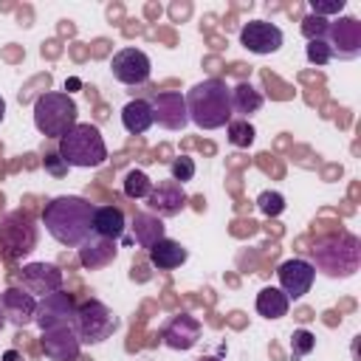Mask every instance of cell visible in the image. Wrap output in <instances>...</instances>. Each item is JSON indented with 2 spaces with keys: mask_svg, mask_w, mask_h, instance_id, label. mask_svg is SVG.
I'll return each mask as SVG.
<instances>
[{
  "mask_svg": "<svg viewBox=\"0 0 361 361\" xmlns=\"http://www.w3.org/2000/svg\"><path fill=\"white\" fill-rule=\"evenodd\" d=\"M262 104H265V99H262V93L251 82H237L231 87V113L234 116H240V118L248 121L254 113L262 110Z\"/></svg>",
  "mask_w": 361,
  "mask_h": 361,
  "instance_id": "obj_22",
  "label": "cell"
},
{
  "mask_svg": "<svg viewBox=\"0 0 361 361\" xmlns=\"http://www.w3.org/2000/svg\"><path fill=\"white\" fill-rule=\"evenodd\" d=\"M313 350H316V336L310 330H305V327L293 330V336H290V355H293V361L307 358Z\"/></svg>",
  "mask_w": 361,
  "mask_h": 361,
  "instance_id": "obj_28",
  "label": "cell"
},
{
  "mask_svg": "<svg viewBox=\"0 0 361 361\" xmlns=\"http://www.w3.org/2000/svg\"><path fill=\"white\" fill-rule=\"evenodd\" d=\"M73 313H76L73 296L68 290H54V293L37 299L34 324L39 330H51V327H59V324H71L73 322Z\"/></svg>",
  "mask_w": 361,
  "mask_h": 361,
  "instance_id": "obj_13",
  "label": "cell"
},
{
  "mask_svg": "<svg viewBox=\"0 0 361 361\" xmlns=\"http://www.w3.org/2000/svg\"><path fill=\"white\" fill-rule=\"evenodd\" d=\"M164 237V223L161 217L149 214V212H141L133 217V240L141 245V248H149L152 243H158Z\"/></svg>",
  "mask_w": 361,
  "mask_h": 361,
  "instance_id": "obj_25",
  "label": "cell"
},
{
  "mask_svg": "<svg viewBox=\"0 0 361 361\" xmlns=\"http://www.w3.org/2000/svg\"><path fill=\"white\" fill-rule=\"evenodd\" d=\"M197 361H220V358H217V355H200Z\"/></svg>",
  "mask_w": 361,
  "mask_h": 361,
  "instance_id": "obj_37",
  "label": "cell"
},
{
  "mask_svg": "<svg viewBox=\"0 0 361 361\" xmlns=\"http://www.w3.org/2000/svg\"><path fill=\"white\" fill-rule=\"evenodd\" d=\"M118 254V245L116 240H104L99 234H90L82 245H79V265L85 271H96V268H104L116 259Z\"/></svg>",
  "mask_w": 361,
  "mask_h": 361,
  "instance_id": "obj_19",
  "label": "cell"
},
{
  "mask_svg": "<svg viewBox=\"0 0 361 361\" xmlns=\"http://www.w3.org/2000/svg\"><path fill=\"white\" fill-rule=\"evenodd\" d=\"M152 186L155 183L149 180V175L144 169H130L124 175V195L133 197V200H147L149 192H152Z\"/></svg>",
  "mask_w": 361,
  "mask_h": 361,
  "instance_id": "obj_27",
  "label": "cell"
},
{
  "mask_svg": "<svg viewBox=\"0 0 361 361\" xmlns=\"http://www.w3.org/2000/svg\"><path fill=\"white\" fill-rule=\"evenodd\" d=\"M45 169H48L51 175H56V178H62V175L68 172V166H65V161L59 158V152H54V155H45Z\"/></svg>",
  "mask_w": 361,
  "mask_h": 361,
  "instance_id": "obj_34",
  "label": "cell"
},
{
  "mask_svg": "<svg viewBox=\"0 0 361 361\" xmlns=\"http://www.w3.org/2000/svg\"><path fill=\"white\" fill-rule=\"evenodd\" d=\"M3 118H6V99L0 96V124H3Z\"/></svg>",
  "mask_w": 361,
  "mask_h": 361,
  "instance_id": "obj_36",
  "label": "cell"
},
{
  "mask_svg": "<svg viewBox=\"0 0 361 361\" xmlns=\"http://www.w3.org/2000/svg\"><path fill=\"white\" fill-rule=\"evenodd\" d=\"M3 324H6V313H3V307H0V330H3Z\"/></svg>",
  "mask_w": 361,
  "mask_h": 361,
  "instance_id": "obj_38",
  "label": "cell"
},
{
  "mask_svg": "<svg viewBox=\"0 0 361 361\" xmlns=\"http://www.w3.org/2000/svg\"><path fill=\"white\" fill-rule=\"evenodd\" d=\"M276 279H279V290L288 296V299H302L305 293H310L313 288V279H316V268L302 259V257H290L285 262H279L276 268Z\"/></svg>",
  "mask_w": 361,
  "mask_h": 361,
  "instance_id": "obj_12",
  "label": "cell"
},
{
  "mask_svg": "<svg viewBox=\"0 0 361 361\" xmlns=\"http://www.w3.org/2000/svg\"><path fill=\"white\" fill-rule=\"evenodd\" d=\"M327 25H330V20L316 17V14H307L302 20V37L305 39H324L327 37Z\"/></svg>",
  "mask_w": 361,
  "mask_h": 361,
  "instance_id": "obj_33",
  "label": "cell"
},
{
  "mask_svg": "<svg viewBox=\"0 0 361 361\" xmlns=\"http://www.w3.org/2000/svg\"><path fill=\"white\" fill-rule=\"evenodd\" d=\"M186 203H189L186 189L180 183H175L172 178L161 180L158 186H152V192L147 197V206H149V212L155 217H175V214H180L186 209Z\"/></svg>",
  "mask_w": 361,
  "mask_h": 361,
  "instance_id": "obj_17",
  "label": "cell"
},
{
  "mask_svg": "<svg viewBox=\"0 0 361 361\" xmlns=\"http://www.w3.org/2000/svg\"><path fill=\"white\" fill-rule=\"evenodd\" d=\"M56 152L65 161V166H73V169H93L107 161V144L99 127L87 121H79L73 130H68L56 141Z\"/></svg>",
  "mask_w": 361,
  "mask_h": 361,
  "instance_id": "obj_4",
  "label": "cell"
},
{
  "mask_svg": "<svg viewBox=\"0 0 361 361\" xmlns=\"http://www.w3.org/2000/svg\"><path fill=\"white\" fill-rule=\"evenodd\" d=\"M121 124L130 135H141L147 133L155 121H152V104L147 99H130L124 107H121Z\"/></svg>",
  "mask_w": 361,
  "mask_h": 361,
  "instance_id": "obj_23",
  "label": "cell"
},
{
  "mask_svg": "<svg viewBox=\"0 0 361 361\" xmlns=\"http://www.w3.org/2000/svg\"><path fill=\"white\" fill-rule=\"evenodd\" d=\"M307 6H310V14L330 20V17H341V11L347 8V0H310Z\"/></svg>",
  "mask_w": 361,
  "mask_h": 361,
  "instance_id": "obj_32",
  "label": "cell"
},
{
  "mask_svg": "<svg viewBox=\"0 0 361 361\" xmlns=\"http://www.w3.org/2000/svg\"><path fill=\"white\" fill-rule=\"evenodd\" d=\"M305 56H307L310 65H330L333 62V51L327 45V39H307Z\"/></svg>",
  "mask_w": 361,
  "mask_h": 361,
  "instance_id": "obj_30",
  "label": "cell"
},
{
  "mask_svg": "<svg viewBox=\"0 0 361 361\" xmlns=\"http://www.w3.org/2000/svg\"><path fill=\"white\" fill-rule=\"evenodd\" d=\"M327 45L333 51V59H358L361 56V20L341 14L336 20H330L327 25Z\"/></svg>",
  "mask_w": 361,
  "mask_h": 361,
  "instance_id": "obj_8",
  "label": "cell"
},
{
  "mask_svg": "<svg viewBox=\"0 0 361 361\" xmlns=\"http://www.w3.org/2000/svg\"><path fill=\"white\" fill-rule=\"evenodd\" d=\"M186 113L189 121L200 130H220L226 127L234 113H231V87L223 79H203L197 85H192L186 93Z\"/></svg>",
  "mask_w": 361,
  "mask_h": 361,
  "instance_id": "obj_2",
  "label": "cell"
},
{
  "mask_svg": "<svg viewBox=\"0 0 361 361\" xmlns=\"http://www.w3.org/2000/svg\"><path fill=\"white\" fill-rule=\"evenodd\" d=\"M254 307H257V313H259L262 319H282V316H288V310H290V299H288L279 288L265 285V288L257 293Z\"/></svg>",
  "mask_w": 361,
  "mask_h": 361,
  "instance_id": "obj_24",
  "label": "cell"
},
{
  "mask_svg": "<svg viewBox=\"0 0 361 361\" xmlns=\"http://www.w3.org/2000/svg\"><path fill=\"white\" fill-rule=\"evenodd\" d=\"M93 212L96 206L82 195H56L42 209V226L59 245L79 248L93 234Z\"/></svg>",
  "mask_w": 361,
  "mask_h": 361,
  "instance_id": "obj_1",
  "label": "cell"
},
{
  "mask_svg": "<svg viewBox=\"0 0 361 361\" xmlns=\"http://www.w3.org/2000/svg\"><path fill=\"white\" fill-rule=\"evenodd\" d=\"M307 254V262L330 279H347L361 268V240L353 231L324 234L316 243H310Z\"/></svg>",
  "mask_w": 361,
  "mask_h": 361,
  "instance_id": "obj_3",
  "label": "cell"
},
{
  "mask_svg": "<svg viewBox=\"0 0 361 361\" xmlns=\"http://www.w3.org/2000/svg\"><path fill=\"white\" fill-rule=\"evenodd\" d=\"M226 135H228V144L231 147H240V149H248L254 141H257V130L251 121L245 118H231L226 124Z\"/></svg>",
  "mask_w": 361,
  "mask_h": 361,
  "instance_id": "obj_26",
  "label": "cell"
},
{
  "mask_svg": "<svg viewBox=\"0 0 361 361\" xmlns=\"http://www.w3.org/2000/svg\"><path fill=\"white\" fill-rule=\"evenodd\" d=\"M147 254H149L152 268H158V271H175L189 259V251L178 240H169V237H161L158 243H152L147 248Z\"/></svg>",
  "mask_w": 361,
  "mask_h": 361,
  "instance_id": "obj_20",
  "label": "cell"
},
{
  "mask_svg": "<svg viewBox=\"0 0 361 361\" xmlns=\"http://www.w3.org/2000/svg\"><path fill=\"white\" fill-rule=\"evenodd\" d=\"M73 333L76 338L82 341V347H93V344H102L107 338H113V333L118 330V319L113 316V310L99 302V299H85L76 305V313H73Z\"/></svg>",
  "mask_w": 361,
  "mask_h": 361,
  "instance_id": "obj_6",
  "label": "cell"
},
{
  "mask_svg": "<svg viewBox=\"0 0 361 361\" xmlns=\"http://www.w3.org/2000/svg\"><path fill=\"white\" fill-rule=\"evenodd\" d=\"M76 124H79V107H76L73 96H68L62 90H45L42 96H37V102H34V127H37L39 135L59 141Z\"/></svg>",
  "mask_w": 361,
  "mask_h": 361,
  "instance_id": "obj_5",
  "label": "cell"
},
{
  "mask_svg": "<svg viewBox=\"0 0 361 361\" xmlns=\"http://www.w3.org/2000/svg\"><path fill=\"white\" fill-rule=\"evenodd\" d=\"M285 42V34L279 25L268 23V20H248L243 28H240V45L257 56H268V54H276Z\"/></svg>",
  "mask_w": 361,
  "mask_h": 361,
  "instance_id": "obj_9",
  "label": "cell"
},
{
  "mask_svg": "<svg viewBox=\"0 0 361 361\" xmlns=\"http://www.w3.org/2000/svg\"><path fill=\"white\" fill-rule=\"evenodd\" d=\"M17 279H20V288L28 290L34 299H42L54 290H62V282H65L62 271L54 262H28L20 268Z\"/></svg>",
  "mask_w": 361,
  "mask_h": 361,
  "instance_id": "obj_11",
  "label": "cell"
},
{
  "mask_svg": "<svg viewBox=\"0 0 361 361\" xmlns=\"http://www.w3.org/2000/svg\"><path fill=\"white\" fill-rule=\"evenodd\" d=\"M195 172H197V166H195V158H189V155H180V158H175L172 164H169V175H172V180L175 183H189L192 178H195Z\"/></svg>",
  "mask_w": 361,
  "mask_h": 361,
  "instance_id": "obj_31",
  "label": "cell"
},
{
  "mask_svg": "<svg viewBox=\"0 0 361 361\" xmlns=\"http://www.w3.org/2000/svg\"><path fill=\"white\" fill-rule=\"evenodd\" d=\"M0 307L6 313V322L14 324V327H28L34 324V316H37V299L23 290V288H6L0 293Z\"/></svg>",
  "mask_w": 361,
  "mask_h": 361,
  "instance_id": "obj_18",
  "label": "cell"
},
{
  "mask_svg": "<svg viewBox=\"0 0 361 361\" xmlns=\"http://www.w3.org/2000/svg\"><path fill=\"white\" fill-rule=\"evenodd\" d=\"M152 121L164 130H183L189 124V113H186V99L180 90H164L152 96Z\"/></svg>",
  "mask_w": 361,
  "mask_h": 361,
  "instance_id": "obj_14",
  "label": "cell"
},
{
  "mask_svg": "<svg viewBox=\"0 0 361 361\" xmlns=\"http://www.w3.org/2000/svg\"><path fill=\"white\" fill-rule=\"evenodd\" d=\"M39 347L45 353V358L51 361H76L82 353V341L73 333V324H59L51 330H42Z\"/></svg>",
  "mask_w": 361,
  "mask_h": 361,
  "instance_id": "obj_16",
  "label": "cell"
},
{
  "mask_svg": "<svg viewBox=\"0 0 361 361\" xmlns=\"http://www.w3.org/2000/svg\"><path fill=\"white\" fill-rule=\"evenodd\" d=\"M0 361H25V358H23L20 350H6V353L0 355Z\"/></svg>",
  "mask_w": 361,
  "mask_h": 361,
  "instance_id": "obj_35",
  "label": "cell"
},
{
  "mask_svg": "<svg viewBox=\"0 0 361 361\" xmlns=\"http://www.w3.org/2000/svg\"><path fill=\"white\" fill-rule=\"evenodd\" d=\"M257 209H259L265 217H279V214L285 212V197H282L279 192L265 189V192H259V197H257Z\"/></svg>",
  "mask_w": 361,
  "mask_h": 361,
  "instance_id": "obj_29",
  "label": "cell"
},
{
  "mask_svg": "<svg viewBox=\"0 0 361 361\" xmlns=\"http://www.w3.org/2000/svg\"><path fill=\"white\" fill-rule=\"evenodd\" d=\"M203 336V324L200 319H195L192 313H178L172 316L164 330H161V341L169 347V350H178V353H186L192 350Z\"/></svg>",
  "mask_w": 361,
  "mask_h": 361,
  "instance_id": "obj_15",
  "label": "cell"
},
{
  "mask_svg": "<svg viewBox=\"0 0 361 361\" xmlns=\"http://www.w3.org/2000/svg\"><path fill=\"white\" fill-rule=\"evenodd\" d=\"M124 212L118 206H96L93 212V234L104 240H121L124 237Z\"/></svg>",
  "mask_w": 361,
  "mask_h": 361,
  "instance_id": "obj_21",
  "label": "cell"
},
{
  "mask_svg": "<svg viewBox=\"0 0 361 361\" xmlns=\"http://www.w3.org/2000/svg\"><path fill=\"white\" fill-rule=\"evenodd\" d=\"M37 248V226L28 212H11L0 220V259L17 262Z\"/></svg>",
  "mask_w": 361,
  "mask_h": 361,
  "instance_id": "obj_7",
  "label": "cell"
},
{
  "mask_svg": "<svg viewBox=\"0 0 361 361\" xmlns=\"http://www.w3.org/2000/svg\"><path fill=\"white\" fill-rule=\"evenodd\" d=\"M110 71H113V79L121 82V85H144L152 73V62L149 56L141 51V48H121L113 54L110 59Z\"/></svg>",
  "mask_w": 361,
  "mask_h": 361,
  "instance_id": "obj_10",
  "label": "cell"
}]
</instances>
